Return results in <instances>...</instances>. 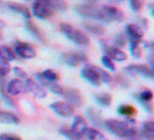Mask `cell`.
<instances>
[{
  "mask_svg": "<svg viewBox=\"0 0 154 140\" xmlns=\"http://www.w3.org/2000/svg\"><path fill=\"white\" fill-rule=\"evenodd\" d=\"M145 3V0H130V5L131 8L133 11H141V9L143 8Z\"/></svg>",
  "mask_w": 154,
  "mask_h": 140,
  "instance_id": "obj_35",
  "label": "cell"
},
{
  "mask_svg": "<svg viewBox=\"0 0 154 140\" xmlns=\"http://www.w3.org/2000/svg\"><path fill=\"white\" fill-rule=\"evenodd\" d=\"M15 53L24 59H33L36 57V50L29 43L17 41L14 45Z\"/></svg>",
  "mask_w": 154,
  "mask_h": 140,
  "instance_id": "obj_7",
  "label": "cell"
},
{
  "mask_svg": "<svg viewBox=\"0 0 154 140\" xmlns=\"http://www.w3.org/2000/svg\"><path fill=\"white\" fill-rule=\"evenodd\" d=\"M11 69L10 62L0 56V78H5L11 72Z\"/></svg>",
  "mask_w": 154,
  "mask_h": 140,
  "instance_id": "obj_32",
  "label": "cell"
},
{
  "mask_svg": "<svg viewBox=\"0 0 154 140\" xmlns=\"http://www.w3.org/2000/svg\"><path fill=\"white\" fill-rule=\"evenodd\" d=\"M0 56L2 58H4L5 60H7L8 62H11V61H14L16 56H15V53L13 52L9 46L7 45H0Z\"/></svg>",
  "mask_w": 154,
  "mask_h": 140,
  "instance_id": "obj_29",
  "label": "cell"
},
{
  "mask_svg": "<svg viewBox=\"0 0 154 140\" xmlns=\"http://www.w3.org/2000/svg\"><path fill=\"white\" fill-rule=\"evenodd\" d=\"M25 84H26V91L31 93V95L33 97H35L36 98L42 99V98H46V96H48L46 91L44 89V87H42L41 85H40L39 83H37L36 82H34L33 79L28 78L26 79Z\"/></svg>",
  "mask_w": 154,
  "mask_h": 140,
  "instance_id": "obj_10",
  "label": "cell"
},
{
  "mask_svg": "<svg viewBox=\"0 0 154 140\" xmlns=\"http://www.w3.org/2000/svg\"><path fill=\"white\" fill-rule=\"evenodd\" d=\"M63 98L66 99V102L72 105L73 107H80L83 104V98L80 92L75 88H66L63 90Z\"/></svg>",
  "mask_w": 154,
  "mask_h": 140,
  "instance_id": "obj_6",
  "label": "cell"
},
{
  "mask_svg": "<svg viewBox=\"0 0 154 140\" xmlns=\"http://www.w3.org/2000/svg\"><path fill=\"white\" fill-rule=\"evenodd\" d=\"M126 71L132 75H141L144 78H148L153 79V69H151L149 66L146 64H131L125 68Z\"/></svg>",
  "mask_w": 154,
  "mask_h": 140,
  "instance_id": "obj_8",
  "label": "cell"
},
{
  "mask_svg": "<svg viewBox=\"0 0 154 140\" xmlns=\"http://www.w3.org/2000/svg\"><path fill=\"white\" fill-rule=\"evenodd\" d=\"M26 28L28 29V30L31 33L33 36H35L40 42H42L43 44H45L46 43L45 33L34 22L30 21V20H28V21L26 22Z\"/></svg>",
  "mask_w": 154,
  "mask_h": 140,
  "instance_id": "obj_16",
  "label": "cell"
},
{
  "mask_svg": "<svg viewBox=\"0 0 154 140\" xmlns=\"http://www.w3.org/2000/svg\"><path fill=\"white\" fill-rule=\"evenodd\" d=\"M41 75L45 81L48 82H56L60 79L59 75L52 69H46V70L43 71V73H41Z\"/></svg>",
  "mask_w": 154,
  "mask_h": 140,
  "instance_id": "obj_31",
  "label": "cell"
},
{
  "mask_svg": "<svg viewBox=\"0 0 154 140\" xmlns=\"http://www.w3.org/2000/svg\"><path fill=\"white\" fill-rule=\"evenodd\" d=\"M26 1H30V0H26Z\"/></svg>",
  "mask_w": 154,
  "mask_h": 140,
  "instance_id": "obj_46",
  "label": "cell"
},
{
  "mask_svg": "<svg viewBox=\"0 0 154 140\" xmlns=\"http://www.w3.org/2000/svg\"><path fill=\"white\" fill-rule=\"evenodd\" d=\"M3 39V35H2V33H1V30H0V40H2Z\"/></svg>",
  "mask_w": 154,
  "mask_h": 140,
  "instance_id": "obj_44",
  "label": "cell"
},
{
  "mask_svg": "<svg viewBox=\"0 0 154 140\" xmlns=\"http://www.w3.org/2000/svg\"><path fill=\"white\" fill-rule=\"evenodd\" d=\"M83 136L86 140H107L104 135H102L99 131H97L95 128L92 127H87Z\"/></svg>",
  "mask_w": 154,
  "mask_h": 140,
  "instance_id": "obj_25",
  "label": "cell"
},
{
  "mask_svg": "<svg viewBox=\"0 0 154 140\" xmlns=\"http://www.w3.org/2000/svg\"><path fill=\"white\" fill-rule=\"evenodd\" d=\"M145 46H146V48H149L150 50L153 51V42H146Z\"/></svg>",
  "mask_w": 154,
  "mask_h": 140,
  "instance_id": "obj_41",
  "label": "cell"
},
{
  "mask_svg": "<svg viewBox=\"0 0 154 140\" xmlns=\"http://www.w3.org/2000/svg\"><path fill=\"white\" fill-rule=\"evenodd\" d=\"M131 54L132 57H134L136 59H139L142 57V48H140L139 45H131L130 46Z\"/></svg>",
  "mask_w": 154,
  "mask_h": 140,
  "instance_id": "obj_34",
  "label": "cell"
},
{
  "mask_svg": "<svg viewBox=\"0 0 154 140\" xmlns=\"http://www.w3.org/2000/svg\"><path fill=\"white\" fill-rule=\"evenodd\" d=\"M115 45H116V48H124L126 45V39L122 33H118L115 38Z\"/></svg>",
  "mask_w": 154,
  "mask_h": 140,
  "instance_id": "obj_37",
  "label": "cell"
},
{
  "mask_svg": "<svg viewBox=\"0 0 154 140\" xmlns=\"http://www.w3.org/2000/svg\"><path fill=\"white\" fill-rule=\"evenodd\" d=\"M136 98L138 99V101L143 106V108L145 110L150 112V110H151L150 101L153 98V93L150 90L146 89V90L142 91L140 94H138V96H136Z\"/></svg>",
  "mask_w": 154,
  "mask_h": 140,
  "instance_id": "obj_18",
  "label": "cell"
},
{
  "mask_svg": "<svg viewBox=\"0 0 154 140\" xmlns=\"http://www.w3.org/2000/svg\"><path fill=\"white\" fill-rule=\"evenodd\" d=\"M51 110L59 117L63 118H69L74 116L75 108L66 101H56L50 104Z\"/></svg>",
  "mask_w": 154,
  "mask_h": 140,
  "instance_id": "obj_5",
  "label": "cell"
},
{
  "mask_svg": "<svg viewBox=\"0 0 154 140\" xmlns=\"http://www.w3.org/2000/svg\"><path fill=\"white\" fill-rule=\"evenodd\" d=\"M36 2L48 7L53 11H65L68 9V3L65 0H36Z\"/></svg>",
  "mask_w": 154,
  "mask_h": 140,
  "instance_id": "obj_15",
  "label": "cell"
},
{
  "mask_svg": "<svg viewBox=\"0 0 154 140\" xmlns=\"http://www.w3.org/2000/svg\"><path fill=\"white\" fill-rule=\"evenodd\" d=\"M106 129L111 134L120 138L133 139L137 135V130L133 125L128 121H121L117 119H107L104 121Z\"/></svg>",
  "mask_w": 154,
  "mask_h": 140,
  "instance_id": "obj_1",
  "label": "cell"
},
{
  "mask_svg": "<svg viewBox=\"0 0 154 140\" xmlns=\"http://www.w3.org/2000/svg\"><path fill=\"white\" fill-rule=\"evenodd\" d=\"M105 55L109 57L112 61L116 62H124L128 59V55L124 51H122L120 48H117L116 46H105L104 48Z\"/></svg>",
  "mask_w": 154,
  "mask_h": 140,
  "instance_id": "obj_13",
  "label": "cell"
},
{
  "mask_svg": "<svg viewBox=\"0 0 154 140\" xmlns=\"http://www.w3.org/2000/svg\"><path fill=\"white\" fill-rule=\"evenodd\" d=\"M4 28H6V23L2 19H0V29H4Z\"/></svg>",
  "mask_w": 154,
  "mask_h": 140,
  "instance_id": "obj_42",
  "label": "cell"
},
{
  "mask_svg": "<svg viewBox=\"0 0 154 140\" xmlns=\"http://www.w3.org/2000/svg\"><path fill=\"white\" fill-rule=\"evenodd\" d=\"M83 28L85 30L90 32L91 34L97 35V36H101L105 34L106 30L102 25L96 24V23H91V22H84L83 23Z\"/></svg>",
  "mask_w": 154,
  "mask_h": 140,
  "instance_id": "obj_22",
  "label": "cell"
},
{
  "mask_svg": "<svg viewBox=\"0 0 154 140\" xmlns=\"http://www.w3.org/2000/svg\"><path fill=\"white\" fill-rule=\"evenodd\" d=\"M93 68L96 70V72L97 73V75L99 77L100 82H102L104 83H111L112 82V77L110 75V73H108L106 70L98 67L97 65H92Z\"/></svg>",
  "mask_w": 154,
  "mask_h": 140,
  "instance_id": "obj_28",
  "label": "cell"
},
{
  "mask_svg": "<svg viewBox=\"0 0 154 140\" xmlns=\"http://www.w3.org/2000/svg\"><path fill=\"white\" fill-rule=\"evenodd\" d=\"M2 5H3V4H2V2H1V0H0V6L2 7Z\"/></svg>",
  "mask_w": 154,
  "mask_h": 140,
  "instance_id": "obj_45",
  "label": "cell"
},
{
  "mask_svg": "<svg viewBox=\"0 0 154 140\" xmlns=\"http://www.w3.org/2000/svg\"><path fill=\"white\" fill-rule=\"evenodd\" d=\"M32 13L34 14L37 18L42 19V20H45L48 19L53 15V11L51 9H49L48 7H46L41 3L38 2H34L32 4Z\"/></svg>",
  "mask_w": 154,
  "mask_h": 140,
  "instance_id": "obj_12",
  "label": "cell"
},
{
  "mask_svg": "<svg viewBox=\"0 0 154 140\" xmlns=\"http://www.w3.org/2000/svg\"><path fill=\"white\" fill-rule=\"evenodd\" d=\"M74 10L79 15L88 17L94 20H97V21H103V22H108L109 20L105 16L102 9H100L95 4H79L76 5L74 7Z\"/></svg>",
  "mask_w": 154,
  "mask_h": 140,
  "instance_id": "obj_3",
  "label": "cell"
},
{
  "mask_svg": "<svg viewBox=\"0 0 154 140\" xmlns=\"http://www.w3.org/2000/svg\"><path fill=\"white\" fill-rule=\"evenodd\" d=\"M12 71H13V73H14V75L16 77H18L19 79H28V74H26V72L25 70H23L21 67H19V66L13 67Z\"/></svg>",
  "mask_w": 154,
  "mask_h": 140,
  "instance_id": "obj_38",
  "label": "cell"
},
{
  "mask_svg": "<svg viewBox=\"0 0 154 140\" xmlns=\"http://www.w3.org/2000/svg\"><path fill=\"white\" fill-rule=\"evenodd\" d=\"M95 99L99 105L103 106V107H109L112 104V97L109 93H100L95 97Z\"/></svg>",
  "mask_w": 154,
  "mask_h": 140,
  "instance_id": "obj_26",
  "label": "cell"
},
{
  "mask_svg": "<svg viewBox=\"0 0 154 140\" xmlns=\"http://www.w3.org/2000/svg\"><path fill=\"white\" fill-rule=\"evenodd\" d=\"M126 31L129 39H142L144 30L137 24H129L126 26Z\"/></svg>",
  "mask_w": 154,
  "mask_h": 140,
  "instance_id": "obj_19",
  "label": "cell"
},
{
  "mask_svg": "<svg viewBox=\"0 0 154 140\" xmlns=\"http://www.w3.org/2000/svg\"><path fill=\"white\" fill-rule=\"evenodd\" d=\"M6 91L11 96H17L26 92V87L24 82L19 79H12L9 82L6 87Z\"/></svg>",
  "mask_w": 154,
  "mask_h": 140,
  "instance_id": "obj_11",
  "label": "cell"
},
{
  "mask_svg": "<svg viewBox=\"0 0 154 140\" xmlns=\"http://www.w3.org/2000/svg\"><path fill=\"white\" fill-rule=\"evenodd\" d=\"M20 118L12 113L0 111V123L2 124H20Z\"/></svg>",
  "mask_w": 154,
  "mask_h": 140,
  "instance_id": "obj_23",
  "label": "cell"
},
{
  "mask_svg": "<svg viewBox=\"0 0 154 140\" xmlns=\"http://www.w3.org/2000/svg\"><path fill=\"white\" fill-rule=\"evenodd\" d=\"M101 62H102V64H103V65L105 66V67L108 68L109 70H111V71H115L116 70L115 63H113L112 60H111L109 57H107L106 55H104L101 58Z\"/></svg>",
  "mask_w": 154,
  "mask_h": 140,
  "instance_id": "obj_36",
  "label": "cell"
},
{
  "mask_svg": "<svg viewBox=\"0 0 154 140\" xmlns=\"http://www.w3.org/2000/svg\"><path fill=\"white\" fill-rule=\"evenodd\" d=\"M59 30L66 38L71 40L72 42H74L75 44L79 45L87 46L90 44L89 37L87 36L84 32L74 28L72 25L68 23H65V22L60 23Z\"/></svg>",
  "mask_w": 154,
  "mask_h": 140,
  "instance_id": "obj_2",
  "label": "cell"
},
{
  "mask_svg": "<svg viewBox=\"0 0 154 140\" xmlns=\"http://www.w3.org/2000/svg\"><path fill=\"white\" fill-rule=\"evenodd\" d=\"M117 112H118L119 115L131 117V116H133L135 114V108L131 105H129V104H123V105L119 106L118 109H117Z\"/></svg>",
  "mask_w": 154,
  "mask_h": 140,
  "instance_id": "obj_30",
  "label": "cell"
},
{
  "mask_svg": "<svg viewBox=\"0 0 154 140\" xmlns=\"http://www.w3.org/2000/svg\"><path fill=\"white\" fill-rule=\"evenodd\" d=\"M0 140H22L21 137L13 134H1Z\"/></svg>",
  "mask_w": 154,
  "mask_h": 140,
  "instance_id": "obj_40",
  "label": "cell"
},
{
  "mask_svg": "<svg viewBox=\"0 0 154 140\" xmlns=\"http://www.w3.org/2000/svg\"><path fill=\"white\" fill-rule=\"evenodd\" d=\"M116 81L119 83V85H121L122 87H124V88H127L130 85V82L128 81V79H127L126 77H124L123 75H117Z\"/></svg>",
  "mask_w": 154,
  "mask_h": 140,
  "instance_id": "obj_39",
  "label": "cell"
},
{
  "mask_svg": "<svg viewBox=\"0 0 154 140\" xmlns=\"http://www.w3.org/2000/svg\"><path fill=\"white\" fill-rule=\"evenodd\" d=\"M63 62L71 67H75L79 63H88L89 59L83 52H64L62 54Z\"/></svg>",
  "mask_w": 154,
  "mask_h": 140,
  "instance_id": "obj_4",
  "label": "cell"
},
{
  "mask_svg": "<svg viewBox=\"0 0 154 140\" xmlns=\"http://www.w3.org/2000/svg\"><path fill=\"white\" fill-rule=\"evenodd\" d=\"M8 7L12 11H14L16 13H20V14L26 19H30V17H31V12H30L29 9L24 4L17 3V2H9Z\"/></svg>",
  "mask_w": 154,
  "mask_h": 140,
  "instance_id": "obj_20",
  "label": "cell"
},
{
  "mask_svg": "<svg viewBox=\"0 0 154 140\" xmlns=\"http://www.w3.org/2000/svg\"><path fill=\"white\" fill-rule=\"evenodd\" d=\"M85 1L87 2V4H95L98 1V0H85Z\"/></svg>",
  "mask_w": 154,
  "mask_h": 140,
  "instance_id": "obj_43",
  "label": "cell"
},
{
  "mask_svg": "<svg viewBox=\"0 0 154 140\" xmlns=\"http://www.w3.org/2000/svg\"><path fill=\"white\" fill-rule=\"evenodd\" d=\"M87 117H88L90 122L97 128H102L104 127V119L102 117V115L100 114V112H98L95 108H89L86 111Z\"/></svg>",
  "mask_w": 154,
  "mask_h": 140,
  "instance_id": "obj_17",
  "label": "cell"
},
{
  "mask_svg": "<svg viewBox=\"0 0 154 140\" xmlns=\"http://www.w3.org/2000/svg\"><path fill=\"white\" fill-rule=\"evenodd\" d=\"M102 11L104 12L105 16L107 19L111 21H116V22H122L125 19V14L124 12L120 10L117 7L115 6H103Z\"/></svg>",
  "mask_w": 154,
  "mask_h": 140,
  "instance_id": "obj_9",
  "label": "cell"
},
{
  "mask_svg": "<svg viewBox=\"0 0 154 140\" xmlns=\"http://www.w3.org/2000/svg\"><path fill=\"white\" fill-rule=\"evenodd\" d=\"M86 128H87V123L85 121V119L80 116H76L74 117V120H73V123L70 129L73 132H77V134L83 135Z\"/></svg>",
  "mask_w": 154,
  "mask_h": 140,
  "instance_id": "obj_21",
  "label": "cell"
},
{
  "mask_svg": "<svg viewBox=\"0 0 154 140\" xmlns=\"http://www.w3.org/2000/svg\"><path fill=\"white\" fill-rule=\"evenodd\" d=\"M59 132L68 140H86L83 135H80L68 128H61L59 130Z\"/></svg>",
  "mask_w": 154,
  "mask_h": 140,
  "instance_id": "obj_27",
  "label": "cell"
},
{
  "mask_svg": "<svg viewBox=\"0 0 154 140\" xmlns=\"http://www.w3.org/2000/svg\"><path fill=\"white\" fill-rule=\"evenodd\" d=\"M80 75H82V77L84 79H86L87 82H89L93 85L99 86L100 82H101L99 79L97 73L93 68L92 65H87L84 68H82V71H80Z\"/></svg>",
  "mask_w": 154,
  "mask_h": 140,
  "instance_id": "obj_14",
  "label": "cell"
},
{
  "mask_svg": "<svg viewBox=\"0 0 154 140\" xmlns=\"http://www.w3.org/2000/svg\"><path fill=\"white\" fill-rule=\"evenodd\" d=\"M141 135L146 140H154V123L153 121H146L143 123Z\"/></svg>",
  "mask_w": 154,
  "mask_h": 140,
  "instance_id": "obj_24",
  "label": "cell"
},
{
  "mask_svg": "<svg viewBox=\"0 0 154 140\" xmlns=\"http://www.w3.org/2000/svg\"><path fill=\"white\" fill-rule=\"evenodd\" d=\"M45 87H48L52 93H54V94L56 95H60V96H62L63 94V88L62 87L61 85L56 83V82H46V84L45 85Z\"/></svg>",
  "mask_w": 154,
  "mask_h": 140,
  "instance_id": "obj_33",
  "label": "cell"
}]
</instances>
